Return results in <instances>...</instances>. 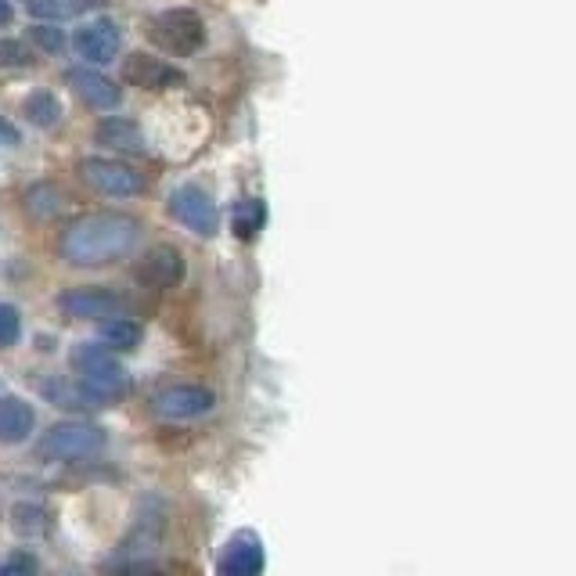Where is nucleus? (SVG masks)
<instances>
[{
	"label": "nucleus",
	"instance_id": "nucleus-1",
	"mask_svg": "<svg viewBox=\"0 0 576 576\" xmlns=\"http://www.w3.org/2000/svg\"><path fill=\"white\" fill-rule=\"evenodd\" d=\"M141 238V224L126 213H87L65 227L62 256L72 267H105L112 260H123Z\"/></svg>",
	"mask_w": 576,
	"mask_h": 576
},
{
	"label": "nucleus",
	"instance_id": "nucleus-2",
	"mask_svg": "<svg viewBox=\"0 0 576 576\" xmlns=\"http://www.w3.org/2000/svg\"><path fill=\"white\" fill-rule=\"evenodd\" d=\"M69 364L72 371L80 375V382L90 389V393H98L101 400H119L130 386V378L126 371L116 364L112 357V346H94V342H80V346H72L69 353Z\"/></svg>",
	"mask_w": 576,
	"mask_h": 576
},
{
	"label": "nucleus",
	"instance_id": "nucleus-3",
	"mask_svg": "<svg viewBox=\"0 0 576 576\" xmlns=\"http://www.w3.org/2000/svg\"><path fill=\"white\" fill-rule=\"evenodd\" d=\"M105 450V432L87 422H62L40 436L36 458L40 461H90Z\"/></svg>",
	"mask_w": 576,
	"mask_h": 576
},
{
	"label": "nucleus",
	"instance_id": "nucleus-4",
	"mask_svg": "<svg viewBox=\"0 0 576 576\" xmlns=\"http://www.w3.org/2000/svg\"><path fill=\"white\" fill-rule=\"evenodd\" d=\"M148 33H152V40L162 47V51L184 58V54H195L198 47H202V40H206V22L188 8H173V11L155 15Z\"/></svg>",
	"mask_w": 576,
	"mask_h": 576
},
{
	"label": "nucleus",
	"instance_id": "nucleus-5",
	"mask_svg": "<svg viewBox=\"0 0 576 576\" xmlns=\"http://www.w3.org/2000/svg\"><path fill=\"white\" fill-rule=\"evenodd\" d=\"M80 177L87 180L94 191L112 195V198H130V195H141L144 191L141 173L123 166V162H112V159H87L80 166Z\"/></svg>",
	"mask_w": 576,
	"mask_h": 576
},
{
	"label": "nucleus",
	"instance_id": "nucleus-6",
	"mask_svg": "<svg viewBox=\"0 0 576 576\" xmlns=\"http://www.w3.org/2000/svg\"><path fill=\"white\" fill-rule=\"evenodd\" d=\"M58 306H62L69 317H80V321H108V317H123V310H126L123 299L105 292V288H94V285L62 292Z\"/></svg>",
	"mask_w": 576,
	"mask_h": 576
},
{
	"label": "nucleus",
	"instance_id": "nucleus-7",
	"mask_svg": "<svg viewBox=\"0 0 576 576\" xmlns=\"http://www.w3.org/2000/svg\"><path fill=\"white\" fill-rule=\"evenodd\" d=\"M119 44H123V33H119V26L112 18H94V22H87V26L76 29V36H72L76 54L94 65L116 62Z\"/></svg>",
	"mask_w": 576,
	"mask_h": 576
},
{
	"label": "nucleus",
	"instance_id": "nucleus-8",
	"mask_svg": "<svg viewBox=\"0 0 576 576\" xmlns=\"http://www.w3.org/2000/svg\"><path fill=\"white\" fill-rule=\"evenodd\" d=\"M170 213L195 234H216V227H220L213 198H209L202 188H191V184L188 188H177L170 195Z\"/></svg>",
	"mask_w": 576,
	"mask_h": 576
},
{
	"label": "nucleus",
	"instance_id": "nucleus-9",
	"mask_svg": "<svg viewBox=\"0 0 576 576\" xmlns=\"http://www.w3.org/2000/svg\"><path fill=\"white\" fill-rule=\"evenodd\" d=\"M123 83L130 87H141V90H170L184 83V72L173 69L170 62L162 58H152V54H130L123 58Z\"/></svg>",
	"mask_w": 576,
	"mask_h": 576
},
{
	"label": "nucleus",
	"instance_id": "nucleus-10",
	"mask_svg": "<svg viewBox=\"0 0 576 576\" xmlns=\"http://www.w3.org/2000/svg\"><path fill=\"white\" fill-rule=\"evenodd\" d=\"M184 278V256L173 245H155L137 267V281L148 288H173Z\"/></svg>",
	"mask_w": 576,
	"mask_h": 576
},
{
	"label": "nucleus",
	"instance_id": "nucleus-11",
	"mask_svg": "<svg viewBox=\"0 0 576 576\" xmlns=\"http://www.w3.org/2000/svg\"><path fill=\"white\" fill-rule=\"evenodd\" d=\"M155 411L166 418H198L213 411V393L202 386H170L155 396Z\"/></svg>",
	"mask_w": 576,
	"mask_h": 576
},
{
	"label": "nucleus",
	"instance_id": "nucleus-12",
	"mask_svg": "<svg viewBox=\"0 0 576 576\" xmlns=\"http://www.w3.org/2000/svg\"><path fill=\"white\" fill-rule=\"evenodd\" d=\"M69 87L76 90V98L87 101L90 108H98V112H108V108L119 105V87L112 80H105L101 72L94 69H69Z\"/></svg>",
	"mask_w": 576,
	"mask_h": 576
},
{
	"label": "nucleus",
	"instance_id": "nucleus-13",
	"mask_svg": "<svg viewBox=\"0 0 576 576\" xmlns=\"http://www.w3.org/2000/svg\"><path fill=\"white\" fill-rule=\"evenodd\" d=\"M260 569H263V548L252 533L234 537L231 544H227L224 555H220V573H227V576H252V573H260Z\"/></svg>",
	"mask_w": 576,
	"mask_h": 576
},
{
	"label": "nucleus",
	"instance_id": "nucleus-14",
	"mask_svg": "<svg viewBox=\"0 0 576 576\" xmlns=\"http://www.w3.org/2000/svg\"><path fill=\"white\" fill-rule=\"evenodd\" d=\"M36 414L26 400L18 396H4L0 400V443H22L33 432Z\"/></svg>",
	"mask_w": 576,
	"mask_h": 576
},
{
	"label": "nucleus",
	"instance_id": "nucleus-15",
	"mask_svg": "<svg viewBox=\"0 0 576 576\" xmlns=\"http://www.w3.org/2000/svg\"><path fill=\"white\" fill-rule=\"evenodd\" d=\"M98 144H108V148H119V152H144V137L130 119H105L98 126Z\"/></svg>",
	"mask_w": 576,
	"mask_h": 576
},
{
	"label": "nucleus",
	"instance_id": "nucleus-16",
	"mask_svg": "<svg viewBox=\"0 0 576 576\" xmlns=\"http://www.w3.org/2000/svg\"><path fill=\"white\" fill-rule=\"evenodd\" d=\"M105 0H26V11L40 22H62L87 8H101Z\"/></svg>",
	"mask_w": 576,
	"mask_h": 576
},
{
	"label": "nucleus",
	"instance_id": "nucleus-17",
	"mask_svg": "<svg viewBox=\"0 0 576 576\" xmlns=\"http://www.w3.org/2000/svg\"><path fill=\"white\" fill-rule=\"evenodd\" d=\"M44 393H47V400H51V404H58V407H80V411H83V407H101V404H105V400H101L98 393H90L83 382H80V389L69 386V382H47Z\"/></svg>",
	"mask_w": 576,
	"mask_h": 576
},
{
	"label": "nucleus",
	"instance_id": "nucleus-18",
	"mask_svg": "<svg viewBox=\"0 0 576 576\" xmlns=\"http://www.w3.org/2000/svg\"><path fill=\"white\" fill-rule=\"evenodd\" d=\"M22 112H26L29 123L44 126V130L62 119V105H58V98H54V94H47V90H36V94H29V98L22 101Z\"/></svg>",
	"mask_w": 576,
	"mask_h": 576
},
{
	"label": "nucleus",
	"instance_id": "nucleus-19",
	"mask_svg": "<svg viewBox=\"0 0 576 576\" xmlns=\"http://www.w3.org/2000/svg\"><path fill=\"white\" fill-rule=\"evenodd\" d=\"M101 342L112 346V350H134L141 342V328L134 321H126V317H108L101 324Z\"/></svg>",
	"mask_w": 576,
	"mask_h": 576
},
{
	"label": "nucleus",
	"instance_id": "nucleus-20",
	"mask_svg": "<svg viewBox=\"0 0 576 576\" xmlns=\"http://www.w3.org/2000/svg\"><path fill=\"white\" fill-rule=\"evenodd\" d=\"M263 220H267V209H263L260 198H245V202H238V209H234V234H238V238H252V234L263 227Z\"/></svg>",
	"mask_w": 576,
	"mask_h": 576
},
{
	"label": "nucleus",
	"instance_id": "nucleus-21",
	"mask_svg": "<svg viewBox=\"0 0 576 576\" xmlns=\"http://www.w3.org/2000/svg\"><path fill=\"white\" fill-rule=\"evenodd\" d=\"M11 526H15V533H40L44 530V512L40 508H33V504H18L15 512H11Z\"/></svg>",
	"mask_w": 576,
	"mask_h": 576
},
{
	"label": "nucleus",
	"instance_id": "nucleus-22",
	"mask_svg": "<svg viewBox=\"0 0 576 576\" xmlns=\"http://www.w3.org/2000/svg\"><path fill=\"white\" fill-rule=\"evenodd\" d=\"M18 335H22V317H18L15 306L0 303V350H8V346H15Z\"/></svg>",
	"mask_w": 576,
	"mask_h": 576
},
{
	"label": "nucleus",
	"instance_id": "nucleus-23",
	"mask_svg": "<svg viewBox=\"0 0 576 576\" xmlns=\"http://www.w3.org/2000/svg\"><path fill=\"white\" fill-rule=\"evenodd\" d=\"M33 40L40 47H44L47 54H58L65 47V36H62V29H54L51 22H44V26H36L33 29Z\"/></svg>",
	"mask_w": 576,
	"mask_h": 576
},
{
	"label": "nucleus",
	"instance_id": "nucleus-24",
	"mask_svg": "<svg viewBox=\"0 0 576 576\" xmlns=\"http://www.w3.org/2000/svg\"><path fill=\"white\" fill-rule=\"evenodd\" d=\"M29 51L18 40H0V65H26Z\"/></svg>",
	"mask_w": 576,
	"mask_h": 576
},
{
	"label": "nucleus",
	"instance_id": "nucleus-25",
	"mask_svg": "<svg viewBox=\"0 0 576 576\" xmlns=\"http://www.w3.org/2000/svg\"><path fill=\"white\" fill-rule=\"evenodd\" d=\"M33 569H36L33 555H15L8 562H0V573H33Z\"/></svg>",
	"mask_w": 576,
	"mask_h": 576
},
{
	"label": "nucleus",
	"instance_id": "nucleus-26",
	"mask_svg": "<svg viewBox=\"0 0 576 576\" xmlns=\"http://www.w3.org/2000/svg\"><path fill=\"white\" fill-rule=\"evenodd\" d=\"M15 144H18V130L8 119H0V148H15Z\"/></svg>",
	"mask_w": 576,
	"mask_h": 576
},
{
	"label": "nucleus",
	"instance_id": "nucleus-27",
	"mask_svg": "<svg viewBox=\"0 0 576 576\" xmlns=\"http://www.w3.org/2000/svg\"><path fill=\"white\" fill-rule=\"evenodd\" d=\"M11 15H15V11H11V4H8V0H0V26H8Z\"/></svg>",
	"mask_w": 576,
	"mask_h": 576
}]
</instances>
